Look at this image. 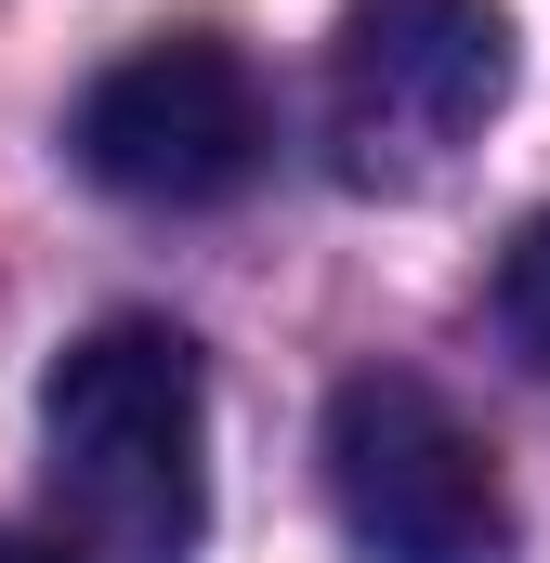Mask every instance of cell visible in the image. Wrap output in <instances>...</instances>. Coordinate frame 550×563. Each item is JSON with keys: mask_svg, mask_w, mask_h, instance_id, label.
I'll list each match as a JSON object with an SVG mask.
<instances>
[{"mask_svg": "<svg viewBox=\"0 0 550 563\" xmlns=\"http://www.w3.org/2000/svg\"><path fill=\"white\" fill-rule=\"evenodd\" d=\"M498 328H512V354H525V367H550V210L498 250Z\"/></svg>", "mask_w": 550, "mask_h": 563, "instance_id": "obj_5", "label": "cell"}, {"mask_svg": "<svg viewBox=\"0 0 550 563\" xmlns=\"http://www.w3.org/2000/svg\"><path fill=\"white\" fill-rule=\"evenodd\" d=\"M0 563H79L66 538H26V525H0Z\"/></svg>", "mask_w": 550, "mask_h": 563, "instance_id": "obj_6", "label": "cell"}, {"mask_svg": "<svg viewBox=\"0 0 550 563\" xmlns=\"http://www.w3.org/2000/svg\"><path fill=\"white\" fill-rule=\"evenodd\" d=\"M328 511L367 563H512L498 445L459 420L419 367H354L328 394Z\"/></svg>", "mask_w": 550, "mask_h": 563, "instance_id": "obj_3", "label": "cell"}, {"mask_svg": "<svg viewBox=\"0 0 550 563\" xmlns=\"http://www.w3.org/2000/svg\"><path fill=\"white\" fill-rule=\"evenodd\" d=\"M263 79H250V53L237 40H210V26H170V40H144L119 53L92 92H79V119H66V157L106 184V197H132V210H223L250 170H263Z\"/></svg>", "mask_w": 550, "mask_h": 563, "instance_id": "obj_4", "label": "cell"}, {"mask_svg": "<svg viewBox=\"0 0 550 563\" xmlns=\"http://www.w3.org/2000/svg\"><path fill=\"white\" fill-rule=\"evenodd\" d=\"M40 472L79 563H197L210 538V367L170 314H106L40 380Z\"/></svg>", "mask_w": 550, "mask_h": 563, "instance_id": "obj_1", "label": "cell"}, {"mask_svg": "<svg viewBox=\"0 0 550 563\" xmlns=\"http://www.w3.org/2000/svg\"><path fill=\"white\" fill-rule=\"evenodd\" d=\"M512 106V13L498 0H354L328 40V170L367 197L446 184Z\"/></svg>", "mask_w": 550, "mask_h": 563, "instance_id": "obj_2", "label": "cell"}]
</instances>
